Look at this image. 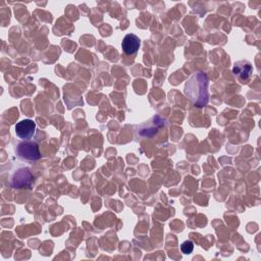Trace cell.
Returning <instances> with one entry per match:
<instances>
[{"mask_svg":"<svg viewBox=\"0 0 261 261\" xmlns=\"http://www.w3.org/2000/svg\"><path fill=\"white\" fill-rule=\"evenodd\" d=\"M232 71L234 74L239 75L243 80H247L251 76L253 68L252 65L247 61H240L237 62L232 68Z\"/></svg>","mask_w":261,"mask_h":261,"instance_id":"cell-6","label":"cell"},{"mask_svg":"<svg viewBox=\"0 0 261 261\" xmlns=\"http://www.w3.org/2000/svg\"><path fill=\"white\" fill-rule=\"evenodd\" d=\"M193 249H194V244L191 241H185L180 245V250L184 254H191L193 252Z\"/></svg>","mask_w":261,"mask_h":261,"instance_id":"cell-7","label":"cell"},{"mask_svg":"<svg viewBox=\"0 0 261 261\" xmlns=\"http://www.w3.org/2000/svg\"><path fill=\"white\" fill-rule=\"evenodd\" d=\"M33 182V175L28 168L18 169L12 176L11 186L13 188L30 187Z\"/></svg>","mask_w":261,"mask_h":261,"instance_id":"cell-4","label":"cell"},{"mask_svg":"<svg viewBox=\"0 0 261 261\" xmlns=\"http://www.w3.org/2000/svg\"><path fill=\"white\" fill-rule=\"evenodd\" d=\"M16 153L20 158L24 160L36 161L41 158L39 146L36 142L25 141V142L19 143L16 147Z\"/></svg>","mask_w":261,"mask_h":261,"instance_id":"cell-2","label":"cell"},{"mask_svg":"<svg viewBox=\"0 0 261 261\" xmlns=\"http://www.w3.org/2000/svg\"><path fill=\"white\" fill-rule=\"evenodd\" d=\"M185 95L197 107L205 106L209 99L207 75L202 71L194 73L185 85Z\"/></svg>","mask_w":261,"mask_h":261,"instance_id":"cell-1","label":"cell"},{"mask_svg":"<svg viewBox=\"0 0 261 261\" xmlns=\"http://www.w3.org/2000/svg\"><path fill=\"white\" fill-rule=\"evenodd\" d=\"M36 132V123L32 119H23L15 124V134L19 139L28 141Z\"/></svg>","mask_w":261,"mask_h":261,"instance_id":"cell-3","label":"cell"},{"mask_svg":"<svg viewBox=\"0 0 261 261\" xmlns=\"http://www.w3.org/2000/svg\"><path fill=\"white\" fill-rule=\"evenodd\" d=\"M141 45V41L138 36L134 34H127L121 43V47L123 52L126 55H134L138 52Z\"/></svg>","mask_w":261,"mask_h":261,"instance_id":"cell-5","label":"cell"}]
</instances>
